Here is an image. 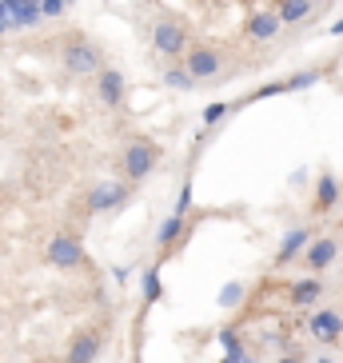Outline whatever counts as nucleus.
<instances>
[{"label": "nucleus", "instance_id": "1", "mask_svg": "<svg viewBox=\"0 0 343 363\" xmlns=\"http://www.w3.org/2000/svg\"><path fill=\"white\" fill-rule=\"evenodd\" d=\"M60 60H64V68L72 76H96L100 68H104V52H100L92 40H84V36H72V40L64 44Z\"/></svg>", "mask_w": 343, "mask_h": 363}, {"label": "nucleus", "instance_id": "2", "mask_svg": "<svg viewBox=\"0 0 343 363\" xmlns=\"http://www.w3.org/2000/svg\"><path fill=\"white\" fill-rule=\"evenodd\" d=\"M156 164H160V148L152 140H128L124 144V180L128 184L148 180Z\"/></svg>", "mask_w": 343, "mask_h": 363}, {"label": "nucleus", "instance_id": "3", "mask_svg": "<svg viewBox=\"0 0 343 363\" xmlns=\"http://www.w3.org/2000/svg\"><path fill=\"white\" fill-rule=\"evenodd\" d=\"M184 48H188V33H184L176 21H156L152 24V52L176 60V56H184Z\"/></svg>", "mask_w": 343, "mask_h": 363}, {"label": "nucleus", "instance_id": "4", "mask_svg": "<svg viewBox=\"0 0 343 363\" xmlns=\"http://www.w3.org/2000/svg\"><path fill=\"white\" fill-rule=\"evenodd\" d=\"M44 256H48V264H52V267L72 272V267L84 264V244H80L76 235H52L48 247H44Z\"/></svg>", "mask_w": 343, "mask_h": 363}, {"label": "nucleus", "instance_id": "5", "mask_svg": "<svg viewBox=\"0 0 343 363\" xmlns=\"http://www.w3.org/2000/svg\"><path fill=\"white\" fill-rule=\"evenodd\" d=\"M128 200V184L124 180H100L92 192H88V212H112Z\"/></svg>", "mask_w": 343, "mask_h": 363}, {"label": "nucleus", "instance_id": "6", "mask_svg": "<svg viewBox=\"0 0 343 363\" xmlns=\"http://www.w3.org/2000/svg\"><path fill=\"white\" fill-rule=\"evenodd\" d=\"M184 68L192 80H212V76H220V52L215 48H192V52H184Z\"/></svg>", "mask_w": 343, "mask_h": 363}, {"label": "nucleus", "instance_id": "7", "mask_svg": "<svg viewBox=\"0 0 343 363\" xmlns=\"http://www.w3.org/2000/svg\"><path fill=\"white\" fill-rule=\"evenodd\" d=\"M100 347H104L100 331H80V335L68 343L64 363H96V359H100Z\"/></svg>", "mask_w": 343, "mask_h": 363}, {"label": "nucleus", "instance_id": "8", "mask_svg": "<svg viewBox=\"0 0 343 363\" xmlns=\"http://www.w3.org/2000/svg\"><path fill=\"white\" fill-rule=\"evenodd\" d=\"M96 96L104 100L108 108L124 104V72H116V68H100L96 72Z\"/></svg>", "mask_w": 343, "mask_h": 363}, {"label": "nucleus", "instance_id": "9", "mask_svg": "<svg viewBox=\"0 0 343 363\" xmlns=\"http://www.w3.org/2000/svg\"><path fill=\"white\" fill-rule=\"evenodd\" d=\"M311 335H315L320 343H335L343 335V315L332 311V308H320L315 315H311Z\"/></svg>", "mask_w": 343, "mask_h": 363}, {"label": "nucleus", "instance_id": "10", "mask_svg": "<svg viewBox=\"0 0 343 363\" xmlns=\"http://www.w3.org/2000/svg\"><path fill=\"white\" fill-rule=\"evenodd\" d=\"M335 256H339V244H335L332 235H323V240H315V244L303 247V259H308L311 272H323V267H332Z\"/></svg>", "mask_w": 343, "mask_h": 363}, {"label": "nucleus", "instance_id": "11", "mask_svg": "<svg viewBox=\"0 0 343 363\" xmlns=\"http://www.w3.org/2000/svg\"><path fill=\"white\" fill-rule=\"evenodd\" d=\"M308 244H311V232H308V228H296V232H288V235H283V244H279V252H276V264H291V259L300 256Z\"/></svg>", "mask_w": 343, "mask_h": 363}, {"label": "nucleus", "instance_id": "12", "mask_svg": "<svg viewBox=\"0 0 343 363\" xmlns=\"http://www.w3.org/2000/svg\"><path fill=\"white\" fill-rule=\"evenodd\" d=\"M279 28H283V24H279L276 12H256V16L247 21V36H252V40H271Z\"/></svg>", "mask_w": 343, "mask_h": 363}, {"label": "nucleus", "instance_id": "13", "mask_svg": "<svg viewBox=\"0 0 343 363\" xmlns=\"http://www.w3.org/2000/svg\"><path fill=\"white\" fill-rule=\"evenodd\" d=\"M320 296H323V284L315 276L300 279V284H291V303H296V308H311Z\"/></svg>", "mask_w": 343, "mask_h": 363}, {"label": "nucleus", "instance_id": "14", "mask_svg": "<svg viewBox=\"0 0 343 363\" xmlns=\"http://www.w3.org/2000/svg\"><path fill=\"white\" fill-rule=\"evenodd\" d=\"M335 200H339V184H335V176H320V180H315V212H332Z\"/></svg>", "mask_w": 343, "mask_h": 363}, {"label": "nucleus", "instance_id": "15", "mask_svg": "<svg viewBox=\"0 0 343 363\" xmlns=\"http://www.w3.org/2000/svg\"><path fill=\"white\" fill-rule=\"evenodd\" d=\"M44 16H40V4H16V9L9 12V28H33V24H40Z\"/></svg>", "mask_w": 343, "mask_h": 363}, {"label": "nucleus", "instance_id": "16", "mask_svg": "<svg viewBox=\"0 0 343 363\" xmlns=\"http://www.w3.org/2000/svg\"><path fill=\"white\" fill-rule=\"evenodd\" d=\"M308 12H311V0H283L276 16H279V24H300Z\"/></svg>", "mask_w": 343, "mask_h": 363}, {"label": "nucleus", "instance_id": "17", "mask_svg": "<svg viewBox=\"0 0 343 363\" xmlns=\"http://www.w3.org/2000/svg\"><path fill=\"white\" fill-rule=\"evenodd\" d=\"M164 84H168V88H180V92H192L196 80L188 76V68H184V65H172V68H164Z\"/></svg>", "mask_w": 343, "mask_h": 363}, {"label": "nucleus", "instance_id": "18", "mask_svg": "<svg viewBox=\"0 0 343 363\" xmlns=\"http://www.w3.org/2000/svg\"><path fill=\"white\" fill-rule=\"evenodd\" d=\"M180 232H184V220L180 216H168V220L160 224V232H156V244H172Z\"/></svg>", "mask_w": 343, "mask_h": 363}, {"label": "nucleus", "instance_id": "19", "mask_svg": "<svg viewBox=\"0 0 343 363\" xmlns=\"http://www.w3.org/2000/svg\"><path fill=\"white\" fill-rule=\"evenodd\" d=\"M160 276H156V267H152V272H144V299H148V303H156V299H160Z\"/></svg>", "mask_w": 343, "mask_h": 363}, {"label": "nucleus", "instance_id": "20", "mask_svg": "<svg viewBox=\"0 0 343 363\" xmlns=\"http://www.w3.org/2000/svg\"><path fill=\"white\" fill-rule=\"evenodd\" d=\"M64 12H68L64 0H40V16L44 21H56V16H64Z\"/></svg>", "mask_w": 343, "mask_h": 363}, {"label": "nucleus", "instance_id": "21", "mask_svg": "<svg viewBox=\"0 0 343 363\" xmlns=\"http://www.w3.org/2000/svg\"><path fill=\"white\" fill-rule=\"evenodd\" d=\"M188 208H192V184H184V188H180V200H176V212H172V216H180V220H184Z\"/></svg>", "mask_w": 343, "mask_h": 363}, {"label": "nucleus", "instance_id": "22", "mask_svg": "<svg viewBox=\"0 0 343 363\" xmlns=\"http://www.w3.org/2000/svg\"><path fill=\"white\" fill-rule=\"evenodd\" d=\"M224 363H259V359H256L252 352H244V347H240V352H227Z\"/></svg>", "mask_w": 343, "mask_h": 363}, {"label": "nucleus", "instance_id": "23", "mask_svg": "<svg viewBox=\"0 0 343 363\" xmlns=\"http://www.w3.org/2000/svg\"><path fill=\"white\" fill-rule=\"evenodd\" d=\"M220 116H227V104H208V112H204V120H208V124H215Z\"/></svg>", "mask_w": 343, "mask_h": 363}, {"label": "nucleus", "instance_id": "24", "mask_svg": "<svg viewBox=\"0 0 343 363\" xmlns=\"http://www.w3.org/2000/svg\"><path fill=\"white\" fill-rule=\"evenodd\" d=\"M220 340H224V347H227V352H240V335H236L232 328H227L224 335H220Z\"/></svg>", "mask_w": 343, "mask_h": 363}, {"label": "nucleus", "instance_id": "25", "mask_svg": "<svg viewBox=\"0 0 343 363\" xmlns=\"http://www.w3.org/2000/svg\"><path fill=\"white\" fill-rule=\"evenodd\" d=\"M276 363H303V355H296V352H288V355H279Z\"/></svg>", "mask_w": 343, "mask_h": 363}, {"label": "nucleus", "instance_id": "26", "mask_svg": "<svg viewBox=\"0 0 343 363\" xmlns=\"http://www.w3.org/2000/svg\"><path fill=\"white\" fill-rule=\"evenodd\" d=\"M0 4H4V9L12 12V9H16V4H21V0H0Z\"/></svg>", "mask_w": 343, "mask_h": 363}, {"label": "nucleus", "instance_id": "27", "mask_svg": "<svg viewBox=\"0 0 343 363\" xmlns=\"http://www.w3.org/2000/svg\"><path fill=\"white\" fill-rule=\"evenodd\" d=\"M4 33H12V28H9V21H0V36H4Z\"/></svg>", "mask_w": 343, "mask_h": 363}, {"label": "nucleus", "instance_id": "28", "mask_svg": "<svg viewBox=\"0 0 343 363\" xmlns=\"http://www.w3.org/2000/svg\"><path fill=\"white\" fill-rule=\"evenodd\" d=\"M332 33H335V36H339V33H343V21H339V24H332Z\"/></svg>", "mask_w": 343, "mask_h": 363}, {"label": "nucleus", "instance_id": "29", "mask_svg": "<svg viewBox=\"0 0 343 363\" xmlns=\"http://www.w3.org/2000/svg\"><path fill=\"white\" fill-rule=\"evenodd\" d=\"M0 21H9V9H4V4H0Z\"/></svg>", "mask_w": 343, "mask_h": 363}, {"label": "nucleus", "instance_id": "30", "mask_svg": "<svg viewBox=\"0 0 343 363\" xmlns=\"http://www.w3.org/2000/svg\"><path fill=\"white\" fill-rule=\"evenodd\" d=\"M311 4H323V0H311Z\"/></svg>", "mask_w": 343, "mask_h": 363}, {"label": "nucleus", "instance_id": "31", "mask_svg": "<svg viewBox=\"0 0 343 363\" xmlns=\"http://www.w3.org/2000/svg\"><path fill=\"white\" fill-rule=\"evenodd\" d=\"M64 4H72V0H64Z\"/></svg>", "mask_w": 343, "mask_h": 363}]
</instances>
